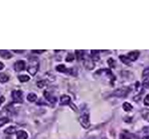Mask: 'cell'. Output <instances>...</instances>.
I'll use <instances>...</instances> for the list:
<instances>
[{
  "mask_svg": "<svg viewBox=\"0 0 149 139\" xmlns=\"http://www.w3.org/2000/svg\"><path fill=\"white\" fill-rule=\"evenodd\" d=\"M39 69V60L37 57L29 58V63H28L27 71L32 76H34L37 74Z\"/></svg>",
  "mask_w": 149,
  "mask_h": 139,
  "instance_id": "obj_1",
  "label": "cell"
},
{
  "mask_svg": "<svg viewBox=\"0 0 149 139\" xmlns=\"http://www.w3.org/2000/svg\"><path fill=\"white\" fill-rule=\"evenodd\" d=\"M79 122L84 128H88L90 126V120H89V116L87 114H84L79 119Z\"/></svg>",
  "mask_w": 149,
  "mask_h": 139,
  "instance_id": "obj_2",
  "label": "cell"
},
{
  "mask_svg": "<svg viewBox=\"0 0 149 139\" xmlns=\"http://www.w3.org/2000/svg\"><path fill=\"white\" fill-rule=\"evenodd\" d=\"M129 92H130V88L127 87H123L119 88V89L115 90L113 94V95L116 96V97H122L127 96Z\"/></svg>",
  "mask_w": 149,
  "mask_h": 139,
  "instance_id": "obj_3",
  "label": "cell"
},
{
  "mask_svg": "<svg viewBox=\"0 0 149 139\" xmlns=\"http://www.w3.org/2000/svg\"><path fill=\"white\" fill-rule=\"evenodd\" d=\"M12 98L16 103H22L23 102V93L19 90H13L12 92Z\"/></svg>",
  "mask_w": 149,
  "mask_h": 139,
  "instance_id": "obj_4",
  "label": "cell"
},
{
  "mask_svg": "<svg viewBox=\"0 0 149 139\" xmlns=\"http://www.w3.org/2000/svg\"><path fill=\"white\" fill-rule=\"evenodd\" d=\"M26 67L25 61L23 60H18L14 63V69L16 71H21L23 70Z\"/></svg>",
  "mask_w": 149,
  "mask_h": 139,
  "instance_id": "obj_5",
  "label": "cell"
},
{
  "mask_svg": "<svg viewBox=\"0 0 149 139\" xmlns=\"http://www.w3.org/2000/svg\"><path fill=\"white\" fill-rule=\"evenodd\" d=\"M83 64L85 66L86 69L88 70H93L95 67V63L93 62V60L90 58H86L84 60V62H83Z\"/></svg>",
  "mask_w": 149,
  "mask_h": 139,
  "instance_id": "obj_6",
  "label": "cell"
},
{
  "mask_svg": "<svg viewBox=\"0 0 149 139\" xmlns=\"http://www.w3.org/2000/svg\"><path fill=\"white\" fill-rule=\"evenodd\" d=\"M139 54L140 53L138 51H131L127 54V57L129 58L130 61H134V60H137Z\"/></svg>",
  "mask_w": 149,
  "mask_h": 139,
  "instance_id": "obj_7",
  "label": "cell"
},
{
  "mask_svg": "<svg viewBox=\"0 0 149 139\" xmlns=\"http://www.w3.org/2000/svg\"><path fill=\"white\" fill-rule=\"evenodd\" d=\"M71 103V98L68 95H62L60 98V104L61 105H65Z\"/></svg>",
  "mask_w": 149,
  "mask_h": 139,
  "instance_id": "obj_8",
  "label": "cell"
},
{
  "mask_svg": "<svg viewBox=\"0 0 149 139\" xmlns=\"http://www.w3.org/2000/svg\"><path fill=\"white\" fill-rule=\"evenodd\" d=\"M0 56L2 58L6 59V60L7 59H10L13 56L11 53H9L8 50H0Z\"/></svg>",
  "mask_w": 149,
  "mask_h": 139,
  "instance_id": "obj_9",
  "label": "cell"
},
{
  "mask_svg": "<svg viewBox=\"0 0 149 139\" xmlns=\"http://www.w3.org/2000/svg\"><path fill=\"white\" fill-rule=\"evenodd\" d=\"M16 137L17 139H27L28 134L24 131H19L16 132Z\"/></svg>",
  "mask_w": 149,
  "mask_h": 139,
  "instance_id": "obj_10",
  "label": "cell"
},
{
  "mask_svg": "<svg viewBox=\"0 0 149 139\" xmlns=\"http://www.w3.org/2000/svg\"><path fill=\"white\" fill-rule=\"evenodd\" d=\"M56 70L59 72H63V73H69L70 71H72V70H68V68H66L64 64H60L58 65L57 67H56Z\"/></svg>",
  "mask_w": 149,
  "mask_h": 139,
  "instance_id": "obj_11",
  "label": "cell"
},
{
  "mask_svg": "<svg viewBox=\"0 0 149 139\" xmlns=\"http://www.w3.org/2000/svg\"><path fill=\"white\" fill-rule=\"evenodd\" d=\"M44 97H46L47 99L49 101H51V103H54V102L56 101V98L54 97H53L52 95L50 94L49 92H47V91H44Z\"/></svg>",
  "mask_w": 149,
  "mask_h": 139,
  "instance_id": "obj_12",
  "label": "cell"
},
{
  "mask_svg": "<svg viewBox=\"0 0 149 139\" xmlns=\"http://www.w3.org/2000/svg\"><path fill=\"white\" fill-rule=\"evenodd\" d=\"M9 76L4 73H0V82L1 83H6L9 81Z\"/></svg>",
  "mask_w": 149,
  "mask_h": 139,
  "instance_id": "obj_13",
  "label": "cell"
},
{
  "mask_svg": "<svg viewBox=\"0 0 149 139\" xmlns=\"http://www.w3.org/2000/svg\"><path fill=\"white\" fill-rule=\"evenodd\" d=\"M5 133L8 134H13L16 133V127L13 126H10V127H7L6 129L5 130Z\"/></svg>",
  "mask_w": 149,
  "mask_h": 139,
  "instance_id": "obj_14",
  "label": "cell"
},
{
  "mask_svg": "<svg viewBox=\"0 0 149 139\" xmlns=\"http://www.w3.org/2000/svg\"><path fill=\"white\" fill-rule=\"evenodd\" d=\"M123 109L125 111H130L133 109L132 105L130 104V103H127V102H124L123 104Z\"/></svg>",
  "mask_w": 149,
  "mask_h": 139,
  "instance_id": "obj_15",
  "label": "cell"
},
{
  "mask_svg": "<svg viewBox=\"0 0 149 139\" xmlns=\"http://www.w3.org/2000/svg\"><path fill=\"white\" fill-rule=\"evenodd\" d=\"M119 58L120 59L121 61L123 63H125V64H130V60H129V58L127 56L125 55H120V56H119Z\"/></svg>",
  "mask_w": 149,
  "mask_h": 139,
  "instance_id": "obj_16",
  "label": "cell"
},
{
  "mask_svg": "<svg viewBox=\"0 0 149 139\" xmlns=\"http://www.w3.org/2000/svg\"><path fill=\"white\" fill-rule=\"evenodd\" d=\"M18 79L19 81H20V82H26V81H30V76H27V75H19L18 76Z\"/></svg>",
  "mask_w": 149,
  "mask_h": 139,
  "instance_id": "obj_17",
  "label": "cell"
},
{
  "mask_svg": "<svg viewBox=\"0 0 149 139\" xmlns=\"http://www.w3.org/2000/svg\"><path fill=\"white\" fill-rule=\"evenodd\" d=\"M27 100L30 102H33L37 100V95L33 93H30L27 95Z\"/></svg>",
  "mask_w": 149,
  "mask_h": 139,
  "instance_id": "obj_18",
  "label": "cell"
},
{
  "mask_svg": "<svg viewBox=\"0 0 149 139\" xmlns=\"http://www.w3.org/2000/svg\"><path fill=\"white\" fill-rule=\"evenodd\" d=\"M75 54H76L77 59L79 60H81L84 57V51L83 50H76L75 51Z\"/></svg>",
  "mask_w": 149,
  "mask_h": 139,
  "instance_id": "obj_19",
  "label": "cell"
},
{
  "mask_svg": "<svg viewBox=\"0 0 149 139\" xmlns=\"http://www.w3.org/2000/svg\"><path fill=\"white\" fill-rule=\"evenodd\" d=\"M91 54H92V58L93 60H98L100 59L99 56V51L98 50H92L91 51Z\"/></svg>",
  "mask_w": 149,
  "mask_h": 139,
  "instance_id": "obj_20",
  "label": "cell"
},
{
  "mask_svg": "<svg viewBox=\"0 0 149 139\" xmlns=\"http://www.w3.org/2000/svg\"><path fill=\"white\" fill-rule=\"evenodd\" d=\"M142 116H143V118L144 119H146V120H149V110L148 109H144L142 111Z\"/></svg>",
  "mask_w": 149,
  "mask_h": 139,
  "instance_id": "obj_21",
  "label": "cell"
},
{
  "mask_svg": "<svg viewBox=\"0 0 149 139\" xmlns=\"http://www.w3.org/2000/svg\"><path fill=\"white\" fill-rule=\"evenodd\" d=\"M9 121V119L8 118H6V117H4V118H0V127L3 126L5 124H6V123H8Z\"/></svg>",
  "mask_w": 149,
  "mask_h": 139,
  "instance_id": "obj_22",
  "label": "cell"
},
{
  "mask_svg": "<svg viewBox=\"0 0 149 139\" xmlns=\"http://www.w3.org/2000/svg\"><path fill=\"white\" fill-rule=\"evenodd\" d=\"M107 62H108V64H109V67L110 68H114L115 66H116V63L113 60V59H112V58H109V60H107Z\"/></svg>",
  "mask_w": 149,
  "mask_h": 139,
  "instance_id": "obj_23",
  "label": "cell"
},
{
  "mask_svg": "<svg viewBox=\"0 0 149 139\" xmlns=\"http://www.w3.org/2000/svg\"><path fill=\"white\" fill-rule=\"evenodd\" d=\"M74 55H73L72 53H69L68 54L67 56H66V58H65V60H66L67 62H71L72 60H74Z\"/></svg>",
  "mask_w": 149,
  "mask_h": 139,
  "instance_id": "obj_24",
  "label": "cell"
},
{
  "mask_svg": "<svg viewBox=\"0 0 149 139\" xmlns=\"http://www.w3.org/2000/svg\"><path fill=\"white\" fill-rule=\"evenodd\" d=\"M142 76H143V77H148L149 76V67L146 68V69L144 70V71H143Z\"/></svg>",
  "mask_w": 149,
  "mask_h": 139,
  "instance_id": "obj_25",
  "label": "cell"
},
{
  "mask_svg": "<svg viewBox=\"0 0 149 139\" xmlns=\"http://www.w3.org/2000/svg\"><path fill=\"white\" fill-rule=\"evenodd\" d=\"M45 81H38V82H37V87H40V88H42L43 87H44V84H45Z\"/></svg>",
  "mask_w": 149,
  "mask_h": 139,
  "instance_id": "obj_26",
  "label": "cell"
},
{
  "mask_svg": "<svg viewBox=\"0 0 149 139\" xmlns=\"http://www.w3.org/2000/svg\"><path fill=\"white\" fill-rule=\"evenodd\" d=\"M144 103L145 105L149 106V94H148L146 97H145V98H144Z\"/></svg>",
  "mask_w": 149,
  "mask_h": 139,
  "instance_id": "obj_27",
  "label": "cell"
},
{
  "mask_svg": "<svg viewBox=\"0 0 149 139\" xmlns=\"http://www.w3.org/2000/svg\"><path fill=\"white\" fill-rule=\"evenodd\" d=\"M120 139H130V137L127 135V134H121L120 137Z\"/></svg>",
  "mask_w": 149,
  "mask_h": 139,
  "instance_id": "obj_28",
  "label": "cell"
},
{
  "mask_svg": "<svg viewBox=\"0 0 149 139\" xmlns=\"http://www.w3.org/2000/svg\"><path fill=\"white\" fill-rule=\"evenodd\" d=\"M143 85H144V87L149 88V80H146V81H144V83H143Z\"/></svg>",
  "mask_w": 149,
  "mask_h": 139,
  "instance_id": "obj_29",
  "label": "cell"
},
{
  "mask_svg": "<svg viewBox=\"0 0 149 139\" xmlns=\"http://www.w3.org/2000/svg\"><path fill=\"white\" fill-rule=\"evenodd\" d=\"M70 107H72V108L73 109L74 111H75V112H77V111H78V109H77V107H75V105H74L73 103H70Z\"/></svg>",
  "mask_w": 149,
  "mask_h": 139,
  "instance_id": "obj_30",
  "label": "cell"
},
{
  "mask_svg": "<svg viewBox=\"0 0 149 139\" xmlns=\"http://www.w3.org/2000/svg\"><path fill=\"white\" fill-rule=\"evenodd\" d=\"M5 101V97H3V96H1L0 97V105L3 103V102Z\"/></svg>",
  "mask_w": 149,
  "mask_h": 139,
  "instance_id": "obj_31",
  "label": "cell"
},
{
  "mask_svg": "<svg viewBox=\"0 0 149 139\" xmlns=\"http://www.w3.org/2000/svg\"><path fill=\"white\" fill-rule=\"evenodd\" d=\"M45 50H32L33 53H44Z\"/></svg>",
  "mask_w": 149,
  "mask_h": 139,
  "instance_id": "obj_32",
  "label": "cell"
},
{
  "mask_svg": "<svg viewBox=\"0 0 149 139\" xmlns=\"http://www.w3.org/2000/svg\"><path fill=\"white\" fill-rule=\"evenodd\" d=\"M4 68V64L2 62H0V70Z\"/></svg>",
  "mask_w": 149,
  "mask_h": 139,
  "instance_id": "obj_33",
  "label": "cell"
},
{
  "mask_svg": "<svg viewBox=\"0 0 149 139\" xmlns=\"http://www.w3.org/2000/svg\"><path fill=\"white\" fill-rule=\"evenodd\" d=\"M14 52H16V53H23V50H13Z\"/></svg>",
  "mask_w": 149,
  "mask_h": 139,
  "instance_id": "obj_34",
  "label": "cell"
},
{
  "mask_svg": "<svg viewBox=\"0 0 149 139\" xmlns=\"http://www.w3.org/2000/svg\"><path fill=\"white\" fill-rule=\"evenodd\" d=\"M143 139H149V136H144Z\"/></svg>",
  "mask_w": 149,
  "mask_h": 139,
  "instance_id": "obj_35",
  "label": "cell"
},
{
  "mask_svg": "<svg viewBox=\"0 0 149 139\" xmlns=\"http://www.w3.org/2000/svg\"><path fill=\"white\" fill-rule=\"evenodd\" d=\"M6 139H12L10 137H8V138H6Z\"/></svg>",
  "mask_w": 149,
  "mask_h": 139,
  "instance_id": "obj_36",
  "label": "cell"
}]
</instances>
